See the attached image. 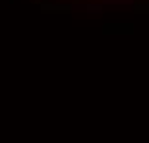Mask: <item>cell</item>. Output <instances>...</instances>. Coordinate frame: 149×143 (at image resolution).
Instances as JSON below:
<instances>
[{"instance_id":"obj_1","label":"cell","mask_w":149,"mask_h":143,"mask_svg":"<svg viewBox=\"0 0 149 143\" xmlns=\"http://www.w3.org/2000/svg\"><path fill=\"white\" fill-rule=\"evenodd\" d=\"M105 8H134L136 2L134 0H103Z\"/></svg>"},{"instance_id":"obj_2","label":"cell","mask_w":149,"mask_h":143,"mask_svg":"<svg viewBox=\"0 0 149 143\" xmlns=\"http://www.w3.org/2000/svg\"><path fill=\"white\" fill-rule=\"evenodd\" d=\"M81 10H89V12H93V14H103L105 12V6L103 4H83Z\"/></svg>"}]
</instances>
